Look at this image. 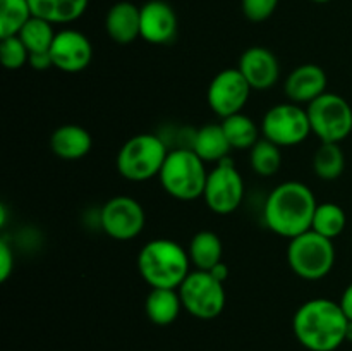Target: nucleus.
I'll use <instances>...</instances> for the list:
<instances>
[{"mask_svg":"<svg viewBox=\"0 0 352 351\" xmlns=\"http://www.w3.org/2000/svg\"><path fill=\"white\" fill-rule=\"evenodd\" d=\"M316 206L315 193L308 184L285 181L275 186L265 200L263 219L272 233L292 240L311 229Z\"/></svg>","mask_w":352,"mask_h":351,"instance_id":"nucleus-1","label":"nucleus"},{"mask_svg":"<svg viewBox=\"0 0 352 351\" xmlns=\"http://www.w3.org/2000/svg\"><path fill=\"white\" fill-rule=\"evenodd\" d=\"M347 317L337 301L313 298L302 303L292 319V330L301 346L309 351H336L347 332Z\"/></svg>","mask_w":352,"mask_h":351,"instance_id":"nucleus-2","label":"nucleus"},{"mask_svg":"<svg viewBox=\"0 0 352 351\" xmlns=\"http://www.w3.org/2000/svg\"><path fill=\"white\" fill-rule=\"evenodd\" d=\"M138 270L150 288L179 289L191 272V260L181 244L158 237L140 250Z\"/></svg>","mask_w":352,"mask_h":351,"instance_id":"nucleus-3","label":"nucleus"},{"mask_svg":"<svg viewBox=\"0 0 352 351\" xmlns=\"http://www.w3.org/2000/svg\"><path fill=\"white\" fill-rule=\"evenodd\" d=\"M206 178V162H203L191 148L182 147L168 151L158 176L165 193L181 202H191L203 196Z\"/></svg>","mask_w":352,"mask_h":351,"instance_id":"nucleus-4","label":"nucleus"},{"mask_svg":"<svg viewBox=\"0 0 352 351\" xmlns=\"http://www.w3.org/2000/svg\"><path fill=\"white\" fill-rule=\"evenodd\" d=\"M168 155L167 143L157 134L141 133L129 138L117 153V171L124 179L144 182L160 176Z\"/></svg>","mask_w":352,"mask_h":351,"instance_id":"nucleus-5","label":"nucleus"},{"mask_svg":"<svg viewBox=\"0 0 352 351\" xmlns=\"http://www.w3.org/2000/svg\"><path fill=\"white\" fill-rule=\"evenodd\" d=\"M287 262L291 270L305 281H320L332 272L336 265L333 240L313 229L292 237L287 246Z\"/></svg>","mask_w":352,"mask_h":351,"instance_id":"nucleus-6","label":"nucleus"},{"mask_svg":"<svg viewBox=\"0 0 352 351\" xmlns=\"http://www.w3.org/2000/svg\"><path fill=\"white\" fill-rule=\"evenodd\" d=\"M182 306L189 315L199 320L217 319L227 303L223 282L208 270H192L179 288Z\"/></svg>","mask_w":352,"mask_h":351,"instance_id":"nucleus-7","label":"nucleus"},{"mask_svg":"<svg viewBox=\"0 0 352 351\" xmlns=\"http://www.w3.org/2000/svg\"><path fill=\"white\" fill-rule=\"evenodd\" d=\"M311 133L322 143H340L352 133V107L337 93H323L308 107Z\"/></svg>","mask_w":352,"mask_h":351,"instance_id":"nucleus-8","label":"nucleus"},{"mask_svg":"<svg viewBox=\"0 0 352 351\" xmlns=\"http://www.w3.org/2000/svg\"><path fill=\"white\" fill-rule=\"evenodd\" d=\"M261 134L277 147H298L311 134L308 110L292 102L277 103L265 112Z\"/></svg>","mask_w":352,"mask_h":351,"instance_id":"nucleus-9","label":"nucleus"},{"mask_svg":"<svg viewBox=\"0 0 352 351\" xmlns=\"http://www.w3.org/2000/svg\"><path fill=\"white\" fill-rule=\"evenodd\" d=\"M203 198L217 215H229L241 206L244 200V179L229 157L215 164L208 172Z\"/></svg>","mask_w":352,"mask_h":351,"instance_id":"nucleus-10","label":"nucleus"},{"mask_svg":"<svg viewBox=\"0 0 352 351\" xmlns=\"http://www.w3.org/2000/svg\"><path fill=\"white\" fill-rule=\"evenodd\" d=\"M146 224V213L133 196H113L100 210V226L116 241H131L140 236Z\"/></svg>","mask_w":352,"mask_h":351,"instance_id":"nucleus-11","label":"nucleus"},{"mask_svg":"<svg viewBox=\"0 0 352 351\" xmlns=\"http://www.w3.org/2000/svg\"><path fill=\"white\" fill-rule=\"evenodd\" d=\"M253 88L244 79L239 69H223L210 81L206 89L208 105L220 119L243 112Z\"/></svg>","mask_w":352,"mask_h":351,"instance_id":"nucleus-12","label":"nucleus"},{"mask_svg":"<svg viewBox=\"0 0 352 351\" xmlns=\"http://www.w3.org/2000/svg\"><path fill=\"white\" fill-rule=\"evenodd\" d=\"M54 67L58 71L74 72L85 71L93 58V47L89 38L78 30L57 31L50 48Z\"/></svg>","mask_w":352,"mask_h":351,"instance_id":"nucleus-13","label":"nucleus"},{"mask_svg":"<svg viewBox=\"0 0 352 351\" xmlns=\"http://www.w3.org/2000/svg\"><path fill=\"white\" fill-rule=\"evenodd\" d=\"M175 10L164 0H150L141 7V38L151 45H165L177 34Z\"/></svg>","mask_w":352,"mask_h":351,"instance_id":"nucleus-14","label":"nucleus"},{"mask_svg":"<svg viewBox=\"0 0 352 351\" xmlns=\"http://www.w3.org/2000/svg\"><path fill=\"white\" fill-rule=\"evenodd\" d=\"M237 69L253 89H268L278 81L280 65L272 50L265 47H250L243 52Z\"/></svg>","mask_w":352,"mask_h":351,"instance_id":"nucleus-15","label":"nucleus"},{"mask_svg":"<svg viewBox=\"0 0 352 351\" xmlns=\"http://www.w3.org/2000/svg\"><path fill=\"white\" fill-rule=\"evenodd\" d=\"M327 72L316 64H302L298 65L291 74L287 76L284 83V92L289 102L298 103H311L323 93H327Z\"/></svg>","mask_w":352,"mask_h":351,"instance_id":"nucleus-16","label":"nucleus"},{"mask_svg":"<svg viewBox=\"0 0 352 351\" xmlns=\"http://www.w3.org/2000/svg\"><path fill=\"white\" fill-rule=\"evenodd\" d=\"M105 30L116 43H133L141 38V7L127 0L113 3L105 16Z\"/></svg>","mask_w":352,"mask_h":351,"instance_id":"nucleus-17","label":"nucleus"},{"mask_svg":"<svg viewBox=\"0 0 352 351\" xmlns=\"http://www.w3.org/2000/svg\"><path fill=\"white\" fill-rule=\"evenodd\" d=\"M91 147V134L78 124H64L50 136L52 151L62 160H79L89 153Z\"/></svg>","mask_w":352,"mask_h":351,"instance_id":"nucleus-18","label":"nucleus"},{"mask_svg":"<svg viewBox=\"0 0 352 351\" xmlns=\"http://www.w3.org/2000/svg\"><path fill=\"white\" fill-rule=\"evenodd\" d=\"M191 148L203 162H213L219 164L220 160L229 157V151L232 150L226 133H223L222 124H206L192 133Z\"/></svg>","mask_w":352,"mask_h":351,"instance_id":"nucleus-19","label":"nucleus"},{"mask_svg":"<svg viewBox=\"0 0 352 351\" xmlns=\"http://www.w3.org/2000/svg\"><path fill=\"white\" fill-rule=\"evenodd\" d=\"M184 308L179 296V289L151 288L144 301V313L157 326H170L177 320Z\"/></svg>","mask_w":352,"mask_h":351,"instance_id":"nucleus-20","label":"nucleus"},{"mask_svg":"<svg viewBox=\"0 0 352 351\" xmlns=\"http://www.w3.org/2000/svg\"><path fill=\"white\" fill-rule=\"evenodd\" d=\"M34 17L52 24H67L78 21L88 9L89 0H28Z\"/></svg>","mask_w":352,"mask_h":351,"instance_id":"nucleus-21","label":"nucleus"},{"mask_svg":"<svg viewBox=\"0 0 352 351\" xmlns=\"http://www.w3.org/2000/svg\"><path fill=\"white\" fill-rule=\"evenodd\" d=\"M188 255L191 265H195L196 270H212L215 265L222 262V240L213 231H198L189 241Z\"/></svg>","mask_w":352,"mask_h":351,"instance_id":"nucleus-22","label":"nucleus"},{"mask_svg":"<svg viewBox=\"0 0 352 351\" xmlns=\"http://www.w3.org/2000/svg\"><path fill=\"white\" fill-rule=\"evenodd\" d=\"M220 124L232 150H251L260 141V127L246 114H234L222 119Z\"/></svg>","mask_w":352,"mask_h":351,"instance_id":"nucleus-23","label":"nucleus"},{"mask_svg":"<svg viewBox=\"0 0 352 351\" xmlns=\"http://www.w3.org/2000/svg\"><path fill=\"white\" fill-rule=\"evenodd\" d=\"M346 169V155L340 143H322L313 155V171L323 181H336Z\"/></svg>","mask_w":352,"mask_h":351,"instance_id":"nucleus-24","label":"nucleus"},{"mask_svg":"<svg viewBox=\"0 0 352 351\" xmlns=\"http://www.w3.org/2000/svg\"><path fill=\"white\" fill-rule=\"evenodd\" d=\"M347 224V215L340 205L333 202L318 203L313 215L311 229L329 240H336L337 236L344 233Z\"/></svg>","mask_w":352,"mask_h":351,"instance_id":"nucleus-25","label":"nucleus"},{"mask_svg":"<svg viewBox=\"0 0 352 351\" xmlns=\"http://www.w3.org/2000/svg\"><path fill=\"white\" fill-rule=\"evenodd\" d=\"M31 17L33 12L28 0H0V38L19 34Z\"/></svg>","mask_w":352,"mask_h":351,"instance_id":"nucleus-26","label":"nucleus"},{"mask_svg":"<svg viewBox=\"0 0 352 351\" xmlns=\"http://www.w3.org/2000/svg\"><path fill=\"white\" fill-rule=\"evenodd\" d=\"M57 31L54 30V24L41 17H31L17 36L23 40L30 54H41V52H50L52 43L55 40Z\"/></svg>","mask_w":352,"mask_h":351,"instance_id":"nucleus-27","label":"nucleus"},{"mask_svg":"<svg viewBox=\"0 0 352 351\" xmlns=\"http://www.w3.org/2000/svg\"><path fill=\"white\" fill-rule=\"evenodd\" d=\"M250 162L251 169L261 178L275 176L282 165L280 147L268 141L267 138H260V141L250 150Z\"/></svg>","mask_w":352,"mask_h":351,"instance_id":"nucleus-28","label":"nucleus"},{"mask_svg":"<svg viewBox=\"0 0 352 351\" xmlns=\"http://www.w3.org/2000/svg\"><path fill=\"white\" fill-rule=\"evenodd\" d=\"M0 61L9 71H17L30 62V50L19 36L0 38Z\"/></svg>","mask_w":352,"mask_h":351,"instance_id":"nucleus-29","label":"nucleus"},{"mask_svg":"<svg viewBox=\"0 0 352 351\" xmlns=\"http://www.w3.org/2000/svg\"><path fill=\"white\" fill-rule=\"evenodd\" d=\"M278 0H241L243 14L253 23H263L277 10Z\"/></svg>","mask_w":352,"mask_h":351,"instance_id":"nucleus-30","label":"nucleus"},{"mask_svg":"<svg viewBox=\"0 0 352 351\" xmlns=\"http://www.w3.org/2000/svg\"><path fill=\"white\" fill-rule=\"evenodd\" d=\"M14 268V251L7 240H0V281L6 282Z\"/></svg>","mask_w":352,"mask_h":351,"instance_id":"nucleus-31","label":"nucleus"},{"mask_svg":"<svg viewBox=\"0 0 352 351\" xmlns=\"http://www.w3.org/2000/svg\"><path fill=\"white\" fill-rule=\"evenodd\" d=\"M30 67L34 71H47V69L54 67V61H52L50 52H41V54H30Z\"/></svg>","mask_w":352,"mask_h":351,"instance_id":"nucleus-32","label":"nucleus"},{"mask_svg":"<svg viewBox=\"0 0 352 351\" xmlns=\"http://www.w3.org/2000/svg\"><path fill=\"white\" fill-rule=\"evenodd\" d=\"M340 308H342L344 315L347 317V320L352 322V282L344 289L342 296H340V301H339Z\"/></svg>","mask_w":352,"mask_h":351,"instance_id":"nucleus-33","label":"nucleus"},{"mask_svg":"<svg viewBox=\"0 0 352 351\" xmlns=\"http://www.w3.org/2000/svg\"><path fill=\"white\" fill-rule=\"evenodd\" d=\"M208 272H212V275H215V277L219 279V281H222V282H226V279L229 277V267H227L223 262H220L219 265H215V267H213L212 270H208Z\"/></svg>","mask_w":352,"mask_h":351,"instance_id":"nucleus-34","label":"nucleus"},{"mask_svg":"<svg viewBox=\"0 0 352 351\" xmlns=\"http://www.w3.org/2000/svg\"><path fill=\"white\" fill-rule=\"evenodd\" d=\"M346 341H349L352 343V322L349 320V323H347V332H346Z\"/></svg>","mask_w":352,"mask_h":351,"instance_id":"nucleus-35","label":"nucleus"},{"mask_svg":"<svg viewBox=\"0 0 352 351\" xmlns=\"http://www.w3.org/2000/svg\"><path fill=\"white\" fill-rule=\"evenodd\" d=\"M311 2H316V3H327V2H330V0H311Z\"/></svg>","mask_w":352,"mask_h":351,"instance_id":"nucleus-36","label":"nucleus"}]
</instances>
